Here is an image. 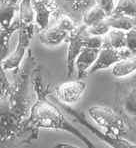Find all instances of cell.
<instances>
[{
	"instance_id": "6da1fadb",
	"label": "cell",
	"mask_w": 136,
	"mask_h": 148,
	"mask_svg": "<svg viewBox=\"0 0 136 148\" xmlns=\"http://www.w3.org/2000/svg\"><path fill=\"white\" fill-rule=\"evenodd\" d=\"M31 84L34 90L35 100L25 121V131L29 140L37 138L39 129L61 130L75 136L87 148H96L90 138L65 118L62 111L59 109V105L52 98L53 91L50 90L49 85L43 83L38 67H36L32 73Z\"/></svg>"
},
{
	"instance_id": "7a4b0ae2",
	"label": "cell",
	"mask_w": 136,
	"mask_h": 148,
	"mask_svg": "<svg viewBox=\"0 0 136 148\" xmlns=\"http://www.w3.org/2000/svg\"><path fill=\"white\" fill-rule=\"evenodd\" d=\"M36 67V57L33 56L31 50H28L21 66L13 71V80L7 77L5 70L1 68L0 71L1 101H6L8 104V109L4 111H7L22 122L28 118L33 103L28 98V84L31 82L32 73Z\"/></svg>"
},
{
	"instance_id": "3957f363",
	"label": "cell",
	"mask_w": 136,
	"mask_h": 148,
	"mask_svg": "<svg viewBox=\"0 0 136 148\" xmlns=\"http://www.w3.org/2000/svg\"><path fill=\"white\" fill-rule=\"evenodd\" d=\"M90 118L109 135L123 137L129 130L127 117L121 111L107 105H93L88 108Z\"/></svg>"
},
{
	"instance_id": "277c9868",
	"label": "cell",
	"mask_w": 136,
	"mask_h": 148,
	"mask_svg": "<svg viewBox=\"0 0 136 148\" xmlns=\"http://www.w3.org/2000/svg\"><path fill=\"white\" fill-rule=\"evenodd\" d=\"M66 42L68 43L66 53L67 77H71L75 71V61L78 55L86 47L101 49L104 44V37L92 36L87 31V26L77 25L70 33Z\"/></svg>"
},
{
	"instance_id": "5b68a950",
	"label": "cell",
	"mask_w": 136,
	"mask_h": 148,
	"mask_svg": "<svg viewBox=\"0 0 136 148\" xmlns=\"http://www.w3.org/2000/svg\"><path fill=\"white\" fill-rule=\"evenodd\" d=\"M52 97H53V99L61 106L62 110H64L73 120H75L76 122H78L79 124H81V125L84 126V127H86L87 129H89L99 140L106 143L108 146H110L111 148H136L135 143L127 140V139L123 138V137H116V136H112V135H109V134L105 133L100 128L96 127L93 123H91L90 121L87 119V117L85 116L84 113L74 109V108H72L70 105L62 104L57 101V99L54 97L53 93H52Z\"/></svg>"
},
{
	"instance_id": "8992f818",
	"label": "cell",
	"mask_w": 136,
	"mask_h": 148,
	"mask_svg": "<svg viewBox=\"0 0 136 148\" xmlns=\"http://www.w3.org/2000/svg\"><path fill=\"white\" fill-rule=\"evenodd\" d=\"M36 26H20L18 32V41L15 49L4 60H1V68L3 70L14 71L23 63L28 53V47L35 34Z\"/></svg>"
},
{
	"instance_id": "52a82bcc",
	"label": "cell",
	"mask_w": 136,
	"mask_h": 148,
	"mask_svg": "<svg viewBox=\"0 0 136 148\" xmlns=\"http://www.w3.org/2000/svg\"><path fill=\"white\" fill-rule=\"evenodd\" d=\"M73 19L67 15L62 14L59 16L57 23L49 26L39 34V40L43 45L48 47H55L64 41H67L70 33L76 28Z\"/></svg>"
},
{
	"instance_id": "ba28073f",
	"label": "cell",
	"mask_w": 136,
	"mask_h": 148,
	"mask_svg": "<svg viewBox=\"0 0 136 148\" xmlns=\"http://www.w3.org/2000/svg\"><path fill=\"white\" fill-rule=\"evenodd\" d=\"M117 102L125 116L136 118V75L118 83Z\"/></svg>"
},
{
	"instance_id": "9c48e42d",
	"label": "cell",
	"mask_w": 136,
	"mask_h": 148,
	"mask_svg": "<svg viewBox=\"0 0 136 148\" xmlns=\"http://www.w3.org/2000/svg\"><path fill=\"white\" fill-rule=\"evenodd\" d=\"M86 88L87 84L83 80H69L57 85L53 89V95L60 103L72 105L81 99Z\"/></svg>"
},
{
	"instance_id": "30bf717a",
	"label": "cell",
	"mask_w": 136,
	"mask_h": 148,
	"mask_svg": "<svg viewBox=\"0 0 136 148\" xmlns=\"http://www.w3.org/2000/svg\"><path fill=\"white\" fill-rule=\"evenodd\" d=\"M131 53L127 48L123 49H116L111 47L108 44H103V46L100 49L99 55L96 60L95 64L90 69L89 74H93L98 71L105 70V69L112 68L117 63L121 62L122 60L130 57Z\"/></svg>"
},
{
	"instance_id": "8fae6325",
	"label": "cell",
	"mask_w": 136,
	"mask_h": 148,
	"mask_svg": "<svg viewBox=\"0 0 136 148\" xmlns=\"http://www.w3.org/2000/svg\"><path fill=\"white\" fill-rule=\"evenodd\" d=\"M32 4L35 12V26L40 32L49 27L51 18L62 15L56 0H32Z\"/></svg>"
},
{
	"instance_id": "7c38bea8",
	"label": "cell",
	"mask_w": 136,
	"mask_h": 148,
	"mask_svg": "<svg viewBox=\"0 0 136 148\" xmlns=\"http://www.w3.org/2000/svg\"><path fill=\"white\" fill-rule=\"evenodd\" d=\"M100 49L98 48H90L86 47L82 50V52L78 55L77 59L75 61V67L77 71V78L82 79L86 77L87 74H89L90 69L95 64L96 60L99 55Z\"/></svg>"
},
{
	"instance_id": "4fadbf2b",
	"label": "cell",
	"mask_w": 136,
	"mask_h": 148,
	"mask_svg": "<svg viewBox=\"0 0 136 148\" xmlns=\"http://www.w3.org/2000/svg\"><path fill=\"white\" fill-rule=\"evenodd\" d=\"M21 0H1L0 30H7L16 20Z\"/></svg>"
},
{
	"instance_id": "5bb4252c",
	"label": "cell",
	"mask_w": 136,
	"mask_h": 148,
	"mask_svg": "<svg viewBox=\"0 0 136 148\" xmlns=\"http://www.w3.org/2000/svg\"><path fill=\"white\" fill-rule=\"evenodd\" d=\"M108 15L107 13L102 9L100 6L95 4L89 9L85 10L82 16V24H84L87 27H91V26L98 24V23L102 22V21L106 20Z\"/></svg>"
},
{
	"instance_id": "9a60e30c",
	"label": "cell",
	"mask_w": 136,
	"mask_h": 148,
	"mask_svg": "<svg viewBox=\"0 0 136 148\" xmlns=\"http://www.w3.org/2000/svg\"><path fill=\"white\" fill-rule=\"evenodd\" d=\"M136 72V54L122 60L112 67V74L116 78H125Z\"/></svg>"
},
{
	"instance_id": "2e32d148",
	"label": "cell",
	"mask_w": 136,
	"mask_h": 148,
	"mask_svg": "<svg viewBox=\"0 0 136 148\" xmlns=\"http://www.w3.org/2000/svg\"><path fill=\"white\" fill-rule=\"evenodd\" d=\"M20 26H35V12L32 0H21L18 12Z\"/></svg>"
},
{
	"instance_id": "e0dca14e",
	"label": "cell",
	"mask_w": 136,
	"mask_h": 148,
	"mask_svg": "<svg viewBox=\"0 0 136 148\" xmlns=\"http://www.w3.org/2000/svg\"><path fill=\"white\" fill-rule=\"evenodd\" d=\"M111 29H119L127 32L136 26V17L125 15H111L106 19Z\"/></svg>"
},
{
	"instance_id": "ac0fdd59",
	"label": "cell",
	"mask_w": 136,
	"mask_h": 148,
	"mask_svg": "<svg viewBox=\"0 0 136 148\" xmlns=\"http://www.w3.org/2000/svg\"><path fill=\"white\" fill-rule=\"evenodd\" d=\"M104 43L116 49L126 48V32L119 29H111L104 37Z\"/></svg>"
},
{
	"instance_id": "d6986e66",
	"label": "cell",
	"mask_w": 136,
	"mask_h": 148,
	"mask_svg": "<svg viewBox=\"0 0 136 148\" xmlns=\"http://www.w3.org/2000/svg\"><path fill=\"white\" fill-rule=\"evenodd\" d=\"M111 15H125V16L136 17V0H117L115 8Z\"/></svg>"
},
{
	"instance_id": "ffe728a7",
	"label": "cell",
	"mask_w": 136,
	"mask_h": 148,
	"mask_svg": "<svg viewBox=\"0 0 136 148\" xmlns=\"http://www.w3.org/2000/svg\"><path fill=\"white\" fill-rule=\"evenodd\" d=\"M111 27L108 25L106 20L102 21V22L95 24L91 27H87V31L92 36H97V37H105L107 34L110 32Z\"/></svg>"
},
{
	"instance_id": "44dd1931",
	"label": "cell",
	"mask_w": 136,
	"mask_h": 148,
	"mask_svg": "<svg viewBox=\"0 0 136 148\" xmlns=\"http://www.w3.org/2000/svg\"><path fill=\"white\" fill-rule=\"evenodd\" d=\"M126 48L130 51L131 55L136 54V26L126 32Z\"/></svg>"
},
{
	"instance_id": "7402d4cb",
	"label": "cell",
	"mask_w": 136,
	"mask_h": 148,
	"mask_svg": "<svg viewBox=\"0 0 136 148\" xmlns=\"http://www.w3.org/2000/svg\"><path fill=\"white\" fill-rule=\"evenodd\" d=\"M95 1H96V4H97L98 6H100V7L107 13V15H108V17H109L113 13V10H114V8H115L117 0H95Z\"/></svg>"
},
{
	"instance_id": "603a6c76",
	"label": "cell",
	"mask_w": 136,
	"mask_h": 148,
	"mask_svg": "<svg viewBox=\"0 0 136 148\" xmlns=\"http://www.w3.org/2000/svg\"><path fill=\"white\" fill-rule=\"evenodd\" d=\"M70 6L73 11H81L88 6L89 0H63Z\"/></svg>"
},
{
	"instance_id": "cb8c5ba5",
	"label": "cell",
	"mask_w": 136,
	"mask_h": 148,
	"mask_svg": "<svg viewBox=\"0 0 136 148\" xmlns=\"http://www.w3.org/2000/svg\"><path fill=\"white\" fill-rule=\"evenodd\" d=\"M53 148H81L77 145L71 144V143H67V142H59L56 143L53 146Z\"/></svg>"
}]
</instances>
